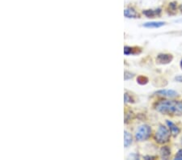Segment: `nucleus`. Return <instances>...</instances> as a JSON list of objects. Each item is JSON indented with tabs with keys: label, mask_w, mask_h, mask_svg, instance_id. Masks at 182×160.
Here are the masks:
<instances>
[{
	"label": "nucleus",
	"mask_w": 182,
	"mask_h": 160,
	"mask_svg": "<svg viewBox=\"0 0 182 160\" xmlns=\"http://www.w3.org/2000/svg\"><path fill=\"white\" fill-rule=\"evenodd\" d=\"M156 110L164 115H182V101L160 100L156 104Z\"/></svg>",
	"instance_id": "f257e3e1"
},
{
	"label": "nucleus",
	"mask_w": 182,
	"mask_h": 160,
	"mask_svg": "<svg viewBox=\"0 0 182 160\" xmlns=\"http://www.w3.org/2000/svg\"><path fill=\"white\" fill-rule=\"evenodd\" d=\"M171 133L164 126H159L155 135V140L159 144H164L169 141Z\"/></svg>",
	"instance_id": "f03ea898"
},
{
	"label": "nucleus",
	"mask_w": 182,
	"mask_h": 160,
	"mask_svg": "<svg viewBox=\"0 0 182 160\" xmlns=\"http://www.w3.org/2000/svg\"><path fill=\"white\" fill-rule=\"evenodd\" d=\"M151 133V129L147 125H143L138 128V129L136 132L135 138L136 140L139 141H143L147 140L150 136Z\"/></svg>",
	"instance_id": "7ed1b4c3"
},
{
	"label": "nucleus",
	"mask_w": 182,
	"mask_h": 160,
	"mask_svg": "<svg viewBox=\"0 0 182 160\" xmlns=\"http://www.w3.org/2000/svg\"><path fill=\"white\" fill-rule=\"evenodd\" d=\"M173 59V56L169 53H159L156 58V63L165 65L170 63Z\"/></svg>",
	"instance_id": "20e7f679"
},
{
	"label": "nucleus",
	"mask_w": 182,
	"mask_h": 160,
	"mask_svg": "<svg viewBox=\"0 0 182 160\" xmlns=\"http://www.w3.org/2000/svg\"><path fill=\"white\" fill-rule=\"evenodd\" d=\"M155 94L158 95V96L167 97V98H174L178 95V93L174 90H167V89L157 91Z\"/></svg>",
	"instance_id": "39448f33"
},
{
	"label": "nucleus",
	"mask_w": 182,
	"mask_h": 160,
	"mask_svg": "<svg viewBox=\"0 0 182 160\" xmlns=\"http://www.w3.org/2000/svg\"><path fill=\"white\" fill-rule=\"evenodd\" d=\"M124 16L126 17V18H129V19H135V18H139V16L138 14L135 11V9L133 8L128 7L126 8L124 11Z\"/></svg>",
	"instance_id": "423d86ee"
},
{
	"label": "nucleus",
	"mask_w": 182,
	"mask_h": 160,
	"mask_svg": "<svg viewBox=\"0 0 182 160\" xmlns=\"http://www.w3.org/2000/svg\"><path fill=\"white\" fill-rule=\"evenodd\" d=\"M166 123L168 126L169 129H170L171 135L173 137H177L180 133V129L178 128V126H176L174 123L171 122L170 120H167Z\"/></svg>",
	"instance_id": "0eeeda50"
},
{
	"label": "nucleus",
	"mask_w": 182,
	"mask_h": 160,
	"mask_svg": "<svg viewBox=\"0 0 182 160\" xmlns=\"http://www.w3.org/2000/svg\"><path fill=\"white\" fill-rule=\"evenodd\" d=\"M143 15H145L147 18H155L156 16H159L161 13V9L158 8L156 10H145L143 11Z\"/></svg>",
	"instance_id": "6e6552de"
},
{
	"label": "nucleus",
	"mask_w": 182,
	"mask_h": 160,
	"mask_svg": "<svg viewBox=\"0 0 182 160\" xmlns=\"http://www.w3.org/2000/svg\"><path fill=\"white\" fill-rule=\"evenodd\" d=\"M165 22L163 21H152V22H147L146 24H143V27L145 28H158L160 27L165 25Z\"/></svg>",
	"instance_id": "1a4fd4ad"
},
{
	"label": "nucleus",
	"mask_w": 182,
	"mask_h": 160,
	"mask_svg": "<svg viewBox=\"0 0 182 160\" xmlns=\"http://www.w3.org/2000/svg\"><path fill=\"white\" fill-rule=\"evenodd\" d=\"M171 155V150L168 147H163L160 149V157L164 159H168Z\"/></svg>",
	"instance_id": "9d476101"
},
{
	"label": "nucleus",
	"mask_w": 182,
	"mask_h": 160,
	"mask_svg": "<svg viewBox=\"0 0 182 160\" xmlns=\"http://www.w3.org/2000/svg\"><path fill=\"white\" fill-rule=\"evenodd\" d=\"M132 143V136L131 134L127 132V131H125L124 132V146L125 147H129V145Z\"/></svg>",
	"instance_id": "9b49d317"
},
{
	"label": "nucleus",
	"mask_w": 182,
	"mask_h": 160,
	"mask_svg": "<svg viewBox=\"0 0 182 160\" xmlns=\"http://www.w3.org/2000/svg\"><path fill=\"white\" fill-rule=\"evenodd\" d=\"M138 49L139 48L137 47H129V46H126L124 48V53L126 55H130V54H136L140 52H138Z\"/></svg>",
	"instance_id": "f8f14e48"
},
{
	"label": "nucleus",
	"mask_w": 182,
	"mask_h": 160,
	"mask_svg": "<svg viewBox=\"0 0 182 160\" xmlns=\"http://www.w3.org/2000/svg\"><path fill=\"white\" fill-rule=\"evenodd\" d=\"M137 82L140 85H145L148 83V79L143 75H140L137 78Z\"/></svg>",
	"instance_id": "ddd939ff"
},
{
	"label": "nucleus",
	"mask_w": 182,
	"mask_h": 160,
	"mask_svg": "<svg viewBox=\"0 0 182 160\" xmlns=\"http://www.w3.org/2000/svg\"><path fill=\"white\" fill-rule=\"evenodd\" d=\"M124 100L126 103H135V100L131 96L128 95L127 93H125L124 95Z\"/></svg>",
	"instance_id": "4468645a"
},
{
	"label": "nucleus",
	"mask_w": 182,
	"mask_h": 160,
	"mask_svg": "<svg viewBox=\"0 0 182 160\" xmlns=\"http://www.w3.org/2000/svg\"><path fill=\"white\" fill-rule=\"evenodd\" d=\"M134 76H135V75L132 74V73L129 72V71H126V72H125L124 79H125V80H129V79H130L134 78Z\"/></svg>",
	"instance_id": "2eb2a0df"
},
{
	"label": "nucleus",
	"mask_w": 182,
	"mask_h": 160,
	"mask_svg": "<svg viewBox=\"0 0 182 160\" xmlns=\"http://www.w3.org/2000/svg\"><path fill=\"white\" fill-rule=\"evenodd\" d=\"M177 4L176 2H172V3H169V8L171 11H176L177 10Z\"/></svg>",
	"instance_id": "dca6fc26"
},
{
	"label": "nucleus",
	"mask_w": 182,
	"mask_h": 160,
	"mask_svg": "<svg viewBox=\"0 0 182 160\" xmlns=\"http://www.w3.org/2000/svg\"><path fill=\"white\" fill-rule=\"evenodd\" d=\"M175 159L181 160L182 159V150H179L178 152L177 153V155L175 156Z\"/></svg>",
	"instance_id": "f3484780"
},
{
	"label": "nucleus",
	"mask_w": 182,
	"mask_h": 160,
	"mask_svg": "<svg viewBox=\"0 0 182 160\" xmlns=\"http://www.w3.org/2000/svg\"><path fill=\"white\" fill-rule=\"evenodd\" d=\"M175 80L179 83H182V75H177L175 77Z\"/></svg>",
	"instance_id": "a211bd4d"
},
{
	"label": "nucleus",
	"mask_w": 182,
	"mask_h": 160,
	"mask_svg": "<svg viewBox=\"0 0 182 160\" xmlns=\"http://www.w3.org/2000/svg\"><path fill=\"white\" fill-rule=\"evenodd\" d=\"M179 10L180 11V12H182V4H180L179 7Z\"/></svg>",
	"instance_id": "6ab92c4d"
},
{
	"label": "nucleus",
	"mask_w": 182,
	"mask_h": 160,
	"mask_svg": "<svg viewBox=\"0 0 182 160\" xmlns=\"http://www.w3.org/2000/svg\"><path fill=\"white\" fill-rule=\"evenodd\" d=\"M180 68L182 69V60L180 61Z\"/></svg>",
	"instance_id": "aec40b11"
},
{
	"label": "nucleus",
	"mask_w": 182,
	"mask_h": 160,
	"mask_svg": "<svg viewBox=\"0 0 182 160\" xmlns=\"http://www.w3.org/2000/svg\"><path fill=\"white\" fill-rule=\"evenodd\" d=\"M181 143H182V141H181Z\"/></svg>",
	"instance_id": "412c9836"
}]
</instances>
